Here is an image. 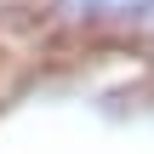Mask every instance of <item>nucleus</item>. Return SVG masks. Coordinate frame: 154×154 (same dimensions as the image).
Returning a JSON list of instances; mask_svg holds the SVG:
<instances>
[{
	"label": "nucleus",
	"mask_w": 154,
	"mask_h": 154,
	"mask_svg": "<svg viewBox=\"0 0 154 154\" xmlns=\"http://www.w3.org/2000/svg\"><path fill=\"white\" fill-rule=\"evenodd\" d=\"M46 17L74 34H120L154 29V0H46Z\"/></svg>",
	"instance_id": "1"
}]
</instances>
